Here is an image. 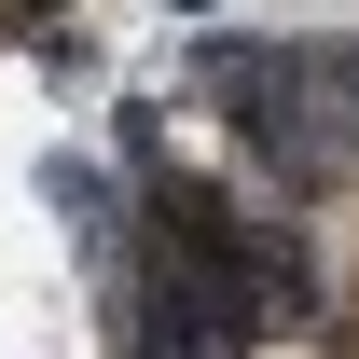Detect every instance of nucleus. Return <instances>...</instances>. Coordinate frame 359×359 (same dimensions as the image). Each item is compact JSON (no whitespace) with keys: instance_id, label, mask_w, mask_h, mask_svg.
I'll return each mask as SVG.
<instances>
[{"instance_id":"nucleus-1","label":"nucleus","mask_w":359,"mask_h":359,"mask_svg":"<svg viewBox=\"0 0 359 359\" xmlns=\"http://www.w3.org/2000/svg\"><path fill=\"white\" fill-rule=\"evenodd\" d=\"M304 263H318V318L359 346V166L318 194V222H304Z\"/></svg>"},{"instance_id":"nucleus-2","label":"nucleus","mask_w":359,"mask_h":359,"mask_svg":"<svg viewBox=\"0 0 359 359\" xmlns=\"http://www.w3.org/2000/svg\"><path fill=\"white\" fill-rule=\"evenodd\" d=\"M249 359H359V346H346V332H263Z\"/></svg>"}]
</instances>
